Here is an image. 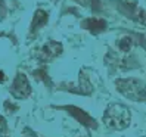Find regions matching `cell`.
I'll use <instances>...</instances> for the list:
<instances>
[{
  "label": "cell",
  "mask_w": 146,
  "mask_h": 137,
  "mask_svg": "<svg viewBox=\"0 0 146 137\" xmlns=\"http://www.w3.org/2000/svg\"><path fill=\"white\" fill-rule=\"evenodd\" d=\"M104 121L112 130H124L130 125L131 121L130 109L121 103H112L106 108L104 114Z\"/></svg>",
  "instance_id": "cell-1"
},
{
  "label": "cell",
  "mask_w": 146,
  "mask_h": 137,
  "mask_svg": "<svg viewBox=\"0 0 146 137\" xmlns=\"http://www.w3.org/2000/svg\"><path fill=\"white\" fill-rule=\"evenodd\" d=\"M117 90L134 102H146V83L137 78H121L115 81Z\"/></svg>",
  "instance_id": "cell-2"
},
{
  "label": "cell",
  "mask_w": 146,
  "mask_h": 137,
  "mask_svg": "<svg viewBox=\"0 0 146 137\" xmlns=\"http://www.w3.org/2000/svg\"><path fill=\"white\" fill-rule=\"evenodd\" d=\"M11 93L16 99H25L31 93L30 83H28L27 77H25L24 74L19 72L18 75H16V78L13 80V83L11 85Z\"/></svg>",
  "instance_id": "cell-3"
},
{
  "label": "cell",
  "mask_w": 146,
  "mask_h": 137,
  "mask_svg": "<svg viewBox=\"0 0 146 137\" xmlns=\"http://www.w3.org/2000/svg\"><path fill=\"white\" fill-rule=\"evenodd\" d=\"M62 53V44L58 41H49L46 46H43L40 53H38V58L40 61H52L53 58L59 56Z\"/></svg>",
  "instance_id": "cell-4"
},
{
  "label": "cell",
  "mask_w": 146,
  "mask_h": 137,
  "mask_svg": "<svg viewBox=\"0 0 146 137\" xmlns=\"http://www.w3.org/2000/svg\"><path fill=\"white\" fill-rule=\"evenodd\" d=\"M65 109H66L71 115H74L81 124L87 125V127H90V128H96V127H98L96 121H94V119H93L87 112H84L83 109H78V108H75V106H65Z\"/></svg>",
  "instance_id": "cell-5"
},
{
  "label": "cell",
  "mask_w": 146,
  "mask_h": 137,
  "mask_svg": "<svg viewBox=\"0 0 146 137\" xmlns=\"http://www.w3.org/2000/svg\"><path fill=\"white\" fill-rule=\"evenodd\" d=\"M83 27L86 30L92 31L93 34H99L106 30V22L105 19H100V18H89L83 22Z\"/></svg>",
  "instance_id": "cell-6"
},
{
  "label": "cell",
  "mask_w": 146,
  "mask_h": 137,
  "mask_svg": "<svg viewBox=\"0 0 146 137\" xmlns=\"http://www.w3.org/2000/svg\"><path fill=\"white\" fill-rule=\"evenodd\" d=\"M47 22V13L44 11H37L34 15V21H33V28L36 30L40 25H44Z\"/></svg>",
  "instance_id": "cell-7"
},
{
  "label": "cell",
  "mask_w": 146,
  "mask_h": 137,
  "mask_svg": "<svg viewBox=\"0 0 146 137\" xmlns=\"http://www.w3.org/2000/svg\"><path fill=\"white\" fill-rule=\"evenodd\" d=\"M131 46H133L131 37H123L121 40H119V43H118V47H119L121 52H128V50L131 49Z\"/></svg>",
  "instance_id": "cell-8"
},
{
  "label": "cell",
  "mask_w": 146,
  "mask_h": 137,
  "mask_svg": "<svg viewBox=\"0 0 146 137\" xmlns=\"http://www.w3.org/2000/svg\"><path fill=\"white\" fill-rule=\"evenodd\" d=\"M6 130V121L3 116H0V133H3Z\"/></svg>",
  "instance_id": "cell-9"
},
{
  "label": "cell",
  "mask_w": 146,
  "mask_h": 137,
  "mask_svg": "<svg viewBox=\"0 0 146 137\" xmlns=\"http://www.w3.org/2000/svg\"><path fill=\"white\" fill-rule=\"evenodd\" d=\"M5 78H6V77H5V74H3L2 71H0V83H3V81H5Z\"/></svg>",
  "instance_id": "cell-10"
}]
</instances>
